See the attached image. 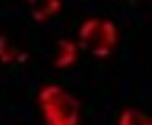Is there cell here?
Instances as JSON below:
<instances>
[{
    "label": "cell",
    "instance_id": "1",
    "mask_svg": "<svg viewBox=\"0 0 152 125\" xmlns=\"http://www.w3.org/2000/svg\"><path fill=\"white\" fill-rule=\"evenodd\" d=\"M88 31H90L92 34H95V36H91V41L94 44H91V50L94 53H96L97 55H100L105 51V54L110 51V48L114 45L115 41V28L114 26L105 21H99L94 19V21H87L84 26Z\"/></svg>",
    "mask_w": 152,
    "mask_h": 125
}]
</instances>
